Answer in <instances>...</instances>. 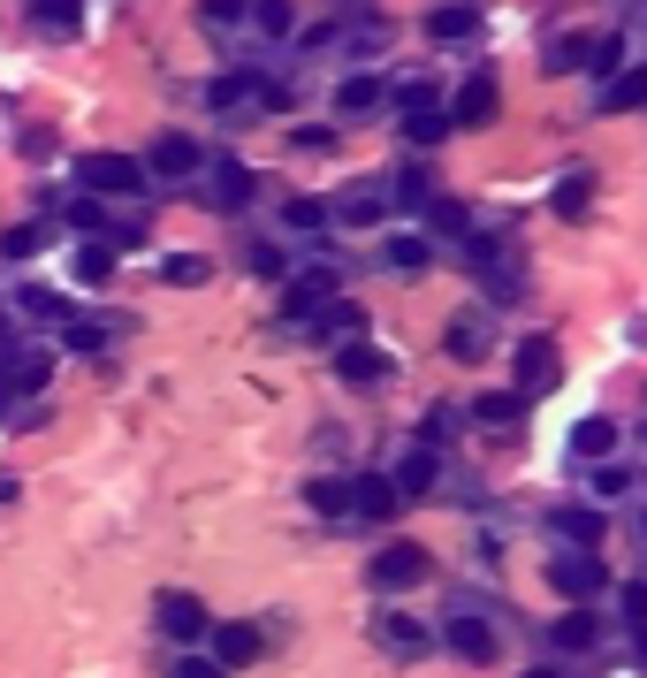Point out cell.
<instances>
[{"label":"cell","instance_id":"1","mask_svg":"<svg viewBox=\"0 0 647 678\" xmlns=\"http://www.w3.org/2000/svg\"><path fill=\"white\" fill-rule=\"evenodd\" d=\"M77 191L130 198V191H146V161H130V153H84V161H77Z\"/></svg>","mask_w":647,"mask_h":678},{"label":"cell","instance_id":"2","mask_svg":"<svg viewBox=\"0 0 647 678\" xmlns=\"http://www.w3.org/2000/svg\"><path fill=\"white\" fill-rule=\"evenodd\" d=\"M366 579H373L381 595H396V587H419V579H427V549H419V541H389V549L366 564Z\"/></svg>","mask_w":647,"mask_h":678},{"label":"cell","instance_id":"3","mask_svg":"<svg viewBox=\"0 0 647 678\" xmlns=\"http://www.w3.org/2000/svg\"><path fill=\"white\" fill-rule=\"evenodd\" d=\"M153 625H161L167 641H206V625H213V618H206V602H198V595L167 587L161 602H153Z\"/></svg>","mask_w":647,"mask_h":678},{"label":"cell","instance_id":"4","mask_svg":"<svg viewBox=\"0 0 647 678\" xmlns=\"http://www.w3.org/2000/svg\"><path fill=\"white\" fill-rule=\"evenodd\" d=\"M396 100H404V138H412V146H442V138H450V115L435 107L427 84H404Z\"/></svg>","mask_w":647,"mask_h":678},{"label":"cell","instance_id":"5","mask_svg":"<svg viewBox=\"0 0 647 678\" xmlns=\"http://www.w3.org/2000/svg\"><path fill=\"white\" fill-rule=\"evenodd\" d=\"M548 579H556V595H564V602H587V595H602V579H610V572H602V556H587V549L571 556V549H564V556L548 564Z\"/></svg>","mask_w":647,"mask_h":678},{"label":"cell","instance_id":"6","mask_svg":"<svg viewBox=\"0 0 647 678\" xmlns=\"http://www.w3.org/2000/svg\"><path fill=\"white\" fill-rule=\"evenodd\" d=\"M327 298H335V275H327V267L290 275V290H282V321H313V313H327Z\"/></svg>","mask_w":647,"mask_h":678},{"label":"cell","instance_id":"7","mask_svg":"<svg viewBox=\"0 0 647 678\" xmlns=\"http://www.w3.org/2000/svg\"><path fill=\"white\" fill-rule=\"evenodd\" d=\"M206 641H213V664H221V671H236V664L259 656V625H244V618H213Z\"/></svg>","mask_w":647,"mask_h":678},{"label":"cell","instance_id":"8","mask_svg":"<svg viewBox=\"0 0 647 678\" xmlns=\"http://www.w3.org/2000/svg\"><path fill=\"white\" fill-rule=\"evenodd\" d=\"M495 107H502V92H495V77H465V92H458V107H450V130H487L495 123Z\"/></svg>","mask_w":647,"mask_h":678},{"label":"cell","instance_id":"9","mask_svg":"<svg viewBox=\"0 0 647 678\" xmlns=\"http://www.w3.org/2000/svg\"><path fill=\"white\" fill-rule=\"evenodd\" d=\"M198 161H206V146H198L190 130H161L153 153H146V169H153V175H198Z\"/></svg>","mask_w":647,"mask_h":678},{"label":"cell","instance_id":"10","mask_svg":"<svg viewBox=\"0 0 647 678\" xmlns=\"http://www.w3.org/2000/svg\"><path fill=\"white\" fill-rule=\"evenodd\" d=\"M556 374H564V351H556L548 336H525V343H518V381H525L533 397H541V389H556Z\"/></svg>","mask_w":647,"mask_h":678},{"label":"cell","instance_id":"11","mask_svg":"<svg viewBox=\"0 0 647 678\" xmlns=\"http://www.w3.org/2000/svg\"><path fill=\"white\" fill-rule=\"evenodd\" d=\"M252 191H259V183H252V169H244V161H213V169H206V191H198V198H213L221 214H236V206H244Z\"/></svg>","mask_w":647,"mask_h":678},{"label":"cell","instance_id":"12","mask_svg":"<svg viewBox=\"0 0 647 678\" xmlns=\"http://www.w3.org/2000/svg\"><path fill=\"white\" fill-rule=\"evenodd\" d=\"M335 374L366 389V381H381V374H396V358H389L381 343H366V336H358V343H343V351H335Z\"/></svg>","mask_w":647,"mask_h":678},{"label":"cell","instance_id":"13","mask_svg":"<svg viewBox=\"0 0 647 678\" xmlns=\"http://www.w3.org/2000/svg\"><path fill=\"white\" fill-rule=\"evenodd\" d=\"M389 481H396V496H404V504H419V496H435V489H442V466H435V450H412Z\"/></svg>","mask_w":647,"mask_h":678},{"label":"cell","instance_id":"14","mask_svg":"<svg viewBox=\"0 0 647 678\" xmlns=\"http://www.w3.org/2000/svg\"><path fill=\"white\" fill-rule=\"evenodd\" d=\"M396 504H404V496H396L389 473H358V481H350V510H358V518H389Z\"/></svg>","mask_w":647,"mask_h":678},{"label":"cell","instance_id":"15","mask_svg":"<svg viewBox=\"0 0 647 678\" xmlns=\"http://www.w3.org/2000/svg\"><path fill=\"white\" fill-rule=\"evenodd\" d=\"M46 374H54V358H46V351H31V358H15V366L0 374V412H8L15 397H31V389H46Z\"/></svg>","mask_w":647,"mask_h":678},{"label":"cell","instance_id":"16","mask_svg":"<svg viewBox=\"0 0 647 678\" xmlns=\"http://www.w3.org/2000/svg\"><path fill=\"white\" fill-rule=\"evenodd\" d=\"M31 23L46 38H77L84 31V0H31Z\"/></svg>","mask_w":647,"mask_h":678},{"label":"cell","instance_id":"17","mask_svg":"<svg viewBox=\"0 0 647 678\" xmlns=\"http://www.w3.org/2000/svg\"><path fill=\"white\" fill-rule=\"evenodd\" d=\"M381 100H389V84H381L373 69H358V77L335 84V107H343V115H366V107H381Z\"/></svg>","mask_w":647,"mask_h":678},{"label":"cell","instance_id":"18","mask_svg":"<svg viewBox=\"0 0 647 678\" xmlns=\"http://www.w3.org/2000/svg\"><path fill=\"white\" fill-rule=\"evenodd\" d=\"M427 260H435V244H427V237H412V229H396V237L381 244V267H396V275H419Z\"/></svg>","mask_w":647,"mask_h":678},{"label":"cell","instance_id":"19","mask_svg":"<svg viewBox=\"0 0 647 678\" xmlns=\"http://www.w3.org/2000/svg\"><path fill=\"white\" fill-rule=\"evenodd\" d=\"M335 214H343L350 229H373V221L389 214V198H381V183H350V198H343Z\"/></svg>","mask_w":647,"mask_h":678},{"label":"cell","instance_id":"20","mask_svg":"<svg viewBox=\"0 0 647 678\" xmlns=\"http://www.w3.org/2000/svg\"><path fill=\"white\" fill-rule=\"evenodd\" d=\"M450 648H458L465 664H487V656H495V633H487L481 618H450Z\"/></svg>","mask_w":647,"mask_h":678},{"label":"cell","instance_id":"21","mask_svg":"<svg viewBox=\"0 0 647 678\" xmlns=\"http://www.w3.org/2000/svg\"><path fill=\"white\" fill-rule=\"evenodd\" d=\"M252 92H259V77H244V69H221V77L206 84V107H221V115H229V107H244Z\"/></svg>","mask_w":647,"mask_h":678},{"label":"cell","instance_id":"22","mask_svg":"<svg viewBox=\"0 0 647 678\" xmlns=\"http://www.w3.org/2000/svg\"><path fill=\"white\" fill-rule=\"evenodd\" d=\"M548 206H556L564 221H579V214L594 206V175H587V169H571L564 183H556V198H548Z\"/></svg>","mask_w":647,"mask_h":678},{"label":"cell","instance_id":"23","mask_svg":"<svg viewBox=\"0 0 647 678\" xmlns=\"http://www.w3.org/2000/svg\"><path fill=\"white\" fill-rule=\"evenodd\" d=\"M473 420H481V427H518V420H525V404H518L510 389H487L481 404H473Z\"/></svg>","mask_w":647,"mask_h":678},{"label":"cell","instance_id":"24","mask_svg":"<svg viewBox=\"0 0 647 678\" xmlns=\"http://www.w3.org/2000/svg\"><path fill=\"white\" fill-rule=\"evenodd\" d=\"M571 450H579V458H610V450H617V427H610V420H579V427H571Z\"/></svg>","mask_w":647,"mask_h":678},{"label":"cell","instance_id":"25","mask_svg":"<svg viewBox=\"0 0 647 678\" xmlns=\"http://www.w3.org/2000/svg\"><path fill=\"white\" fill-rule=\"evenodd\" d=\"M373 641H381V648H396V656H419V648H427V633H419L412 618H381V625H373Z\"/></svg>","mask_w":647,"mask_h":678},{"label":"cell","instance_id":"26","mask_svg":"<svg viewBox=\"0 0 647 678\" xmlns=\"http://www.w3.org/2000/svg\"><path fill=\"white\" fill-rule=\"evenodd\" d=\"M548 526H556L564 541H579V549H594V541H602V518H594V510H571V504H564Z\"/></svg>","mask_w":647,"mask_h":678},{"label":"cell","instance_id":"27","mask_svg":"<svg viewBox=\"0 0 647 678\" xmlns=\"http://www.w3.org/2000/svg\"><path fill=\"white\" fill-rule=\"evenodd\" d=\"M327 336H343V343H358L366 336V306H350V298H327Z\"/></svg>","mask_w":647,"mask_h":678},{"label":"cell","instance_id":"28","mask_svg":"<svg viewBox=\"0 0 647 678\" xmlns=\"http://www.w3.org/2000/svg\"><path fill=\"white\" fill-rule=\"evenodd\" d=\"M602 107H610V115H625V107H647V69H633V77H610Z\"/></svg>","mask_w":647,"mask_h":678},{"label":"cell","instance_id":"29","mask_svg":"<svg viewBox=\"0 0 647 678\" xmlns=\"http://www.w3.org/2000/svg\"><path fill=\"white\" fill-rule=\"evenodd\" d=\"M69 267H77V283H107V275H115V252H107V244H77Z\"/></svg>","mask_w":647,"mask_h":678},{"label":"cell","instance_id":"30","mask_svg":"<svg viewBox=\"0 0 647 678\" xmlns=\"http://www.w3.org/2000/svg\"><path fill=\"white\" fill-rule=\"evenodd\" d=\"M252 23H259L267 38H290V31H298V8H290V0H259V8H252Z\"/></svg>","mask_w":647,"mask_h":678},{"label":"cell","instance_id":"31","mask_svg":"<svg viewBox=\"0 0 647 678\" xmlns=\"http://www.w3.org/2000/svg\"><path fill=\"white\" fill-rule=\"evenodd\" d=\"M427 31H435V38H465V31H473V8H465V0H450V8H435V15H427Z\"/></svg>","mask_w":647,"mask_h":678},{"label":"cell","instance_id":"32","mask_svg":"<svg viewBox=\"0 0 647 678\" xmlns=\"http://www.w3.org/2000/svg\"><path fill=\"white\" fill-rule=\"evenodd\" d=\"M442 343H450V358H465V366H473V358L487 351V329H481V321H458V329H450Z\"/></svg>","mask_w":647,"mask_h":678},{"label":"cell","instance_id":"33","mask_svg":"<svg viewBox=\"0 0 647 678\" xmlns=\"http://www.w3.org/2000/svg\"><path fill=\"white\" fill-rule=\"evenodd\" d=\"M305 504L321 510V518H343V510H350V489H343V481H313V489H305Z\"/></svg>","mask_w":647,"mask_h":678},{"label":"cell","instance_id":"34","mask_svg":"<svg viewBox=\"0 0 647 678\" xmlns=\"http://www.w3.org/2000/svg\"><path fill=\"white\" fill-rule=\"evenodd\" d=\"M587 641H594V618H587V610L556 618V648H587Z\"/></svg>","mask_w":647,"mask_h":678},{"label":"cell","instance_id":"35","mask_svg":"<svg viewBox=\"0 0 647 678\" xmlns=\"http://www.w3.org/2000/svg\"><path fill=\"white\" fill-rule=\"evenodd\" d=\"M198 23L206 31H229V23H244V0H198Z\"/></svg>","mask_w":647,"mask_h":678},{"label":"cell","instance_id":"36","mask_svg":"<svg viewBox=\"0 0 647 678\" xmlns=\"http://www.w3.org/2000/svg\"><path fill=\"white\" fill-rule=\"evenodd\" d=\"M282 221H290V229H321L327 206H321V198H282Z\"/></svg>","mask_w":647,"mask_h":678},{"label":"cell","instance_id":"37","mask_svg":"<svg viewBox=\"0 0 647 678\" xmlns=\"http://www.w3.org/2000/svg\"><path fill=\"white\" fill-rule=\"evenodd\" d=\"M38 237H46V229H38V221H23V229H8V237H0V252H8V260H31V252H38Z\"/></svg>","mask_w":647,"mask_h":678},{"label":"cell","instance_id":"38","mask_svg":"<svg viewBox=\"0 0 647 678\" xmlns=\"http://www.w3.org/2000/svg\"><path fill=\"white\" fill-rule=\"evenodd\" d=\"M167 283H175V290H198V283H206V260H198V252L167 260Z\"/></svg>","mask_w":647,"mask_h":678},{"label":"cell","instance_id":"39","mask_svg":"<svg viewBox=\"0 0 647 678\" xmlns=\"http://www.w3.org/2000/svg\"><path fill=\"white\" fill-rule=\"evenodd\" d=\"M625 61V38H587V69H617Z\"/></svg>","mask_w":647,"mask_h":678},{"label":"cell","instance_id":"40","mask_svg":"<svg viewBox=\"0 0 647 678\" xmlns=\"http://www.w3.org/2000/svg\"><path fill=\"white\" fill-rule=\"evenodd\" d=\"M252 275H259V283H282V275H290V260H282L275 244H259V252H252Z\"/></svg>","mask_w":647,"mask_h":678},{"label":"cell","instance_id":"41","mask_svg":"<svg viewBox=\"0 0 647 678\" xmlns=\"http://www.w3.org/2000/svg\"><path fill=\"white\" fill-rule=\"evenodd\" d=\"M579 61H587V38H556L548 46V69H579Z\"/></svg>","mask_w":647,"mask_h":678},{"label":"cell","instance_id":"42","mask_svg":"<svg viewBox=\"0 0 647 678\" xmlns=\"http://www.w3.org/2000/svg\"><path fill=\"white\" fill-rule=\"evenodd\" d=\"M435 229H442V237H465V206H458V198H435Z\"/></svg>","mask_w":647,"mask_h":678},{"label":"cell","instance_id":"43","mask_svg":"<svg viewBox=\"0 0 647 678\" xmlns=\"http://www.w3.org/2000/svg\"><path fill=\"white\" fill-rule=\"evenodd\" d=\"M167 678H229V671H221L213 656H183V664H175V671H167Z\"/></svg>","mask_w":647,"mask_h":678},{"label":"cell","instance_id":"44","mask_svg":"<svg viewBox=\"0 0 647 678\" xmlns=\"http://www.w3.org/2000/svg\"><path fill=\"white\" fill-rule=\"evenodd\" d=\"M100 343H107V336H100V329H92V321H77V329H69V351H84V358H92V351H100Z\"/></svg>","mask_w":647,"mask_h":678},{"label":"cell","instance_id":"45","mask_svg":"<svg viewBox=\"0 0 647 678\" xmlns=\"http://www.w3.org/2000/svg\"><path fill=\"white\" fill-rule=\"evenodd\" d=\"M69 221L77 229H100V198H69Z\"/></svg>","mask_w":647,"mask_h":678},{"label":"cell","instance_id":"46","mask_svg":"<svg viewBox=\"0 0 647 678\" xmlns=\"http://www.w3.org/2000/svg\"><path fill=\"white\" fill-rule=\"evenodd\" d=\"M23 313H38V321H54V313H61V298H46V290H23Z\"/></svg>","mask_w":647,"mask_h":678},{"label":"cell","instance_id":"47","mask_svg":"<svg viewBox=\"0 0 647 678\" xmlns=\"http://www.w3.org/2000/svg\"><path fill=\"white\" fill-rule=\"evenodd\" d=\"M625 618H633V625L647 618V579H633V587H625Z\"/></svg>","mask_w":647,"mask_h":678}]
</instances>
